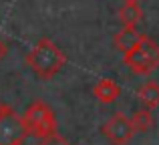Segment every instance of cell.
<instances>
[{"mask_svg":"<svg viewBox=\"0 0 159 145\" xmlns=\"http://www.w3.org/2000/svg\"><path fill=\"white\" fill-rule=\"evenodd\" d=\"M123 63L135 75H151L159 65V47L143 34L139 43L123 55Z\"/></svg>","mask_w":159,"mask_h":145,"instance_id":"obj_3","label":"cell"},{"mask_svg":"<svg viewBox=\"0 0 159 145\" xmlns=\"http://www.w3.org/2000/svg\"><path fill=\"white\" fill-rule=\"evenodd\" d=\"M137 97H139L141 105L145 109H155L159 107V85L157 83H145L139 91H137Z\"/></svg>","mask_w":159,"mask_h":145,"instance_id":"obj_9","label":"cell"},{"mask_svg":"<svg viewBox=\"0 0 159 145\" xmlns=\"http://www.w3.org/2000/svg\"><path fill=\"white\" fill-rule=\"evenodd\" d=\"M26 129H24L22 117L14 113L12 107H6L0 115V145H10L14 141H24Z\"/></svg>","mask_w":159,"mask_h":145,"instance_id":"obj_5","label":"cell"},{"mask_svg":"<svg viewBox=\"0 0 159 145\" xmlns=\"http://www.w3.org/2000/svg\"><path fill=\"white\" fill-rule=\"evenodd\" d=\"M131 125L135 129V133H145L153 127V115L151 109H139L131 115Z\"/></svg>","mask_w":159,"mask_h":145,"instance_id":"obj_10","label":"cell"},{"mask_svg":"<svg viewBox=\"0 0 159 145\" xmlns=\"http://www.w3.org/2000/svg\"><path fill=\"white\" fill-rule=\"evenodd\" d=\"M6 52H8V47H6V43H4L2 39H0V61L6 57Z\"/></svg>","mask_w":159,"mask_h":145,"instance_id":"obj_12","label":"cell"},{"mask_svg":"<svg viewBox=\"0 0 159 145\" xmlns=\"http://www.w3.org/2000/svg\"><path fill=\"white\" fill-rule=\"evenodd\" d=\"M123 2H137V0H123Z\"/></svg>","mask_w":159,"mask_h":145,"instance_id":"obj_15","label":"cell"},{"mask_svg":"<svg viewBox=\"0 0 159 145\" xmlns=\"http://www.w3.org/2000/svg\"><path fill=\"white\" fill-rule=\"evenodd\" d=\"M10 145H24L22 141H14V143H10Z\"/></svg>","mask_w":159,"mask_h":145,"instance_id":"obj_14","label":"cell"},{"mask_svg":"<svg viewBox=\"0 0 159 145\" xmlns=\"http://www.w3.org/2000/svg\"><path fill=\"white\" fill-rule=\"evenodd\" d=\"M93 95L101 103H113V101H117V99H119L121 87L117 85L113 79H101V81L93 87Z\"/></svg>","mask_w":159,"mask_h":145,"instance_id":"obj_6","label":"cell"},{"mask_svg":"<svg viewBox=\"0 0 159 145\" xmlns=\"http://www.w3.org/2000/svg\"><path fill=\"white\" fill-rule=\"evenodd\" d=\"M22 117L24 129H26V135L36 139H43L51 133H57V117H54V111L47 103L43 101H34L26 107Z\"/></svg>","mask_w":159,"mask_h":145,"instance_id":"obj_2","label":"cell"},{"mask_svg":"<svg viewBox=\"0 0 159 145\" xmlns=\"http://www.w3.org/2000/svg\"><path fill=\"white\" fill-rule=\"evenodd\" d=\"M26 63L40 79H52L66 63V57L51 39H40L26 55Z\"/></svg>","mask_w":159,"mask_h":145,"instance_id":"obj_1","label":"cell"},{"mask_svg":"<svg viewBox=\"0 0 159 145\" xmlns=\"http://www.w3.org/2000/svg\"><path fill=\"white\" fill-rule=\"evenodd\" d=\"M141 36H143V34H141V32H137L135 26H123V28H121V30L115 34L113 43H115V47L125 55V52H129L137 43H139Z\"/></svg>","mask_w":159,"mask_h":145,"instance_id":"obj_7","label":"cell"},{"mask_svg":"<svg viewBox=\"0 0 159 145\" xmlns=\"http://www.w3.org/2000/svg\"><path fill=\"white\" fill-rule=\"evenodd\" d=\"M143 18V10L137 2H125L119 8V20L123 26H137Z\"/></svg>","mask_w":159,"mask_h":145,"instance_id":"obj_8","label":"cell"},{"mask_svg":"<svg viewBox=\"0 0 159 145\" xmlns=\"http://www.w3.org/2000/svg\"><path fill=\"white\" fill-rule=\"evenodd\" d=\"M39 145H70V143L66 141L65 137H61L58 133H51V135H47V137L40 139Z\"/></svg>","mask_w":159,"mask_h":145,"instance_id":"obj_11","label":"cell"},{"mask_svg":"<svg viewBox=\"0 0 159 145\" xmlns=\"http://www.w3.org/2000/svg\"><path fill=\"white\" fill-rule=\"evenodd\" d=\"M103 135L111 145H127L135 135V129L131 125V119H127V115L115 113L103 125Z\"/></svg>","mask_w":159,"mask_h":145,"instance_id":"obj_4","label":"cell"},{"mask_svg":"<svg viewBox=\"0 0 159 145\" xmlns=\"http://www.w3.org/2000/svg\"><path fill=\"white\" fill-rule=\"evenodd\" d=\"M6 107H8V105H4V103H2V101H0V115H2V113H4V109H6Z\"/></svg>","mask_w":159,"mask_h":145,"instance_id":"obj_13","label":"cell"}]
</instances>
